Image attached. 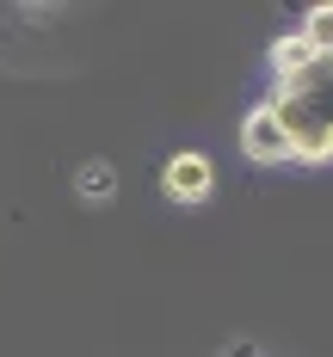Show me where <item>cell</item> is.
I'll return each mask as SVG.
<instances>
[{"label": "cell", "mask_w": 333, "mask_h": 357, "mask_svg": "<svg viewBox=\"0 0 333 357\" xmlns=\"http://www.w3.org/2000/svg\"><path fill=\"white\" fill-rule=\"evenodd\" d=\"M161 185H167L173 204H204V197H210V160H204V154H173V160L161 167Z\"/></svg>", "instance_id": "6da1fadb"}, {"label": "cell", "mask_w": 333, "mask_h": 357, "mask_svg": "<svg viewBox=\"0 0 333 357\" xmlns=\"http://www.w3.org/2000/svg\"><path fill=\"white\" fill-rule=\"evenodd\" d=\"M241 148H247L253 160H284V154H290V136H284L278 111H253V117H247V136H241Z\"/></svg>", "instance_id": "7a4b0ae2"}]
</instances>
